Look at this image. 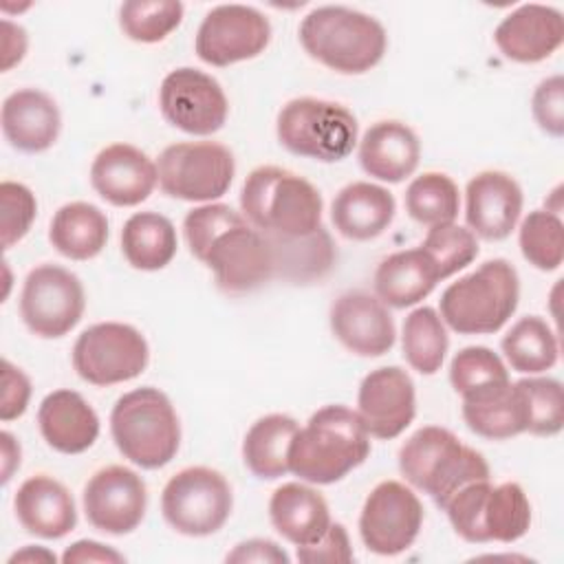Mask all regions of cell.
Instances as JSON below:
<instances>
[{
  "label": "cell",
  "mask_w": 564,
  "mask_h": 564,
  "mask_svg": "<svg viewBox=\"0 0 564 564\" xmlns=\"http://www.w3.org/2000/svg\"><path fill=\"white\" fill-rule=\"evenodd\" d=\"M86 308L79 278L59 264H40L24 278L20 293V317L24 326L44 339L70 333Z\"/></svg>",
  "instance_id": "cell-12"
},
{
  "label": "cell",
  "mask_w": 564,
  "mask_h": 564,
  "mask_svg": "<svg viewBox=\"0 0 564 564\" xmlns=\"http://www.w3.org/2000/svg\"><path fill=\"white\" fill-rule=\"evenodd\" d=\"M0 123L4 139L20 152L48 150L62 130V115L53 97L37 88H20L2 101Z\"/></svg>",
  "instance_id": "cell-24"
},
{
  "label": "cell",
  "mask_w": 564,
  "mask_h": 564,
  "mask_svg": "<svg viewBox=\"0 0 564 564\" xmlns=\"http://www.w3.org/2000/svg\"><path fill=\"white\" fill-rule=\"evenodd\" d=\"M467 427L489 441H505L524 432V408L511 381L463 397Z\"/></svg>",
  "instance_id": "cell-30"
},
{
  "label": "cell",
  "mask_w": 564,
  "mask_h": 564,
  "mask_svg": "<svg viewBox=\"0 0 564 564\" xmlns=\"http://www.w3.org/2000/svg\"><path fill=\"white\" fill-rule=\"evenodd\" d=\"M37 214V200L35 194L24 185L15 181H2L0 183V236H2V249H11L15 242H20Z\"/></svg>",
  "instance_id": "cell-44"
},
{
  "label": "cell",
  "mask_w": 564,
  "mask_h": 564,
  "mask_svg": "<svg viewBox=\"0 0 564 564\" xmlns=\"http://www.w3.org/2000/svg\"><path fill=\"white\" fill-rule=\"evenodd\" d=\"M269 520L284 540L306 546L317 542L330 527V509L317 489L302 482H284L271 494Z\"/></svg>",
  "instance_id": "cell-27"
},
{
  "label": "cell",
  "mask_w": 564,
  "mask_h": 564,
  "mask_svg": "<svg viewBox=\"0 0 564 564\" xmlns=\"http://www.w3.org/2000/svg\"><path fill=\"white\" fill-rule=\"evenodd\" d=\"M0 441H2V482L7 485L13 471L20 467V443L13 438L11 432H2Z\"/></svg>",
  "instance_id": "cell-51"
},
{
  "label": "cell",
  "mask_w": 564,
  "mask_h": 564,
  "mask_svg": "<svg viewBox=\"0 0 564 564\" xmlns=\"http://www.w3.org/2000/svg\"><path fill=\"white\" fill-rule=\"evenodd\" d=\"M48 240L68 260H90L108 242V218L93 203H66L51 218Z\"/></svg>",
  "instance_id": "cell-31"
},
{
  "label": "cell",
  "mask_w": 564,
  "mask_h": 564,
  "mask_svg": "<svg viewBox=\"0 0 564 564\" xmlns=\"http://www.w3.org/2000/svg\"><path fill=\"white\" fill-rule=\"evenodd\" d=\"M394 196L386 187L355 181L335 194L330 220L344 238L364 242L381 236L394 220Z\"/></svg>",
  "instance_id": "cell-26"
},
{
  "label": "cell",
  "mask_w": 564,
  "mask_h": 564,
  "mask_svg": "<svg viewBox=\"0 0 564 564\" xmlns=\"http://www.w3.org/2000/svg\"><path fill=\"white\" fill-rule=\"evenodd\" d=\"M13 509L22 529L44 540H59L77 524V509L70 491L46 474H35L18 487Z\"/></svg>",
  "instance_id": "cell-22"
},
{
  "label": "cell",
  "mask_w": 564,
  "mask_h": 564,
  "mask_svg": "<svg viewBox=\"0 0 564 564\" xmlns=\"http://www.w3.org/2000/svg\"><path fill=\"white\" fill-rule=\"evenodd\" d=\"M176 229L156 212L132 214L121 229V253L139 271H159L176 256Z\"/></svg>",
  "instance_id": "cell-33"
},
{
  "label": "cell",
  "mask_w": 564,
  "mask_h": 564,
  "mask_svg": "<svg viewBox=\"0 0 564 564\" xmlns=\"http://www.w3.org/2000/svg\"><path fill=\"white\" fill-rule=\"evenodd\" d=\"M300 425L289 414L260 416L242 438V460L262 480H275L289 471V447Z\"/></svg>",
  "instance_id": "cell-32"
},
{
  "label": "cell",
  "mask_w": 564,
  "mask_h": 564,
  "mask_svg": "<svg viewBox=\"0 0 564 564\" xmlns=\"http://www.w3.org/2000/svg\"><path fill=\"white\" fill-rule=\"evenodd\" d=\"M399 471L412 487L427 494L438 509L460 487L491 478L485 456L438 425L416 430L401 445Z\"/></svg>",
  "instance_id": "cell-5"
},
{
  "label": "cell",
  "mask_w": 564,
  "mask_h": 564,
  "mask_svg": "<svg viewBox=\"0 0 564 564\" xmlns=\"http://www.w3.org/2000/svg\"><path fill=\"white\" fill-rule=\"evenodd\" d=\"M84 513L88 522L104 533H132L148 509V489L143 478L123 465H108L95 471L84 485Z\"/></svg>",
  "instance_id": "cell-16"
},
{
  "label": "cell",
  "mask_w": 564,
  "mask_h": 564,
  "mask_svg": "<svg viewBox=\"0 0 564 564\" xmlns=\"http://www.w3.org/2000/svg\"><path fill=\"white\" fill-rule=\"evenodd\" d=\"M370 454V436L357 412L324 405L291 441L289 471L311 485H333L359 467Z\"/></svg>",
  "instance_id": "cell-2"
},
{
  "label": "cell",
  "mask_w": 564,
  "mask_h": 564,
  "mask_svg": "<svg viewBox=\"0 0 564 564\" xmlns=\"http://www.w3.org/2000/svg\"><path fill=\"white\" fill-rule=\"evenodd\" d=\"M156 172L159 187L170 198L212 203L231 187L236 159L227 145L216 141H181L159 154Z\"/></svg>",
  "instance_id": "cell-10"
},
{
  "label": "cell",
  "mask_w": 564,
  "mask_h": 564,
  "mask_svg": "<svg viewBox=\"0 0 564 564\" xmlns=\"http://www.w3.org/2000/svg\"><path fill=\"white\" fill-rule=\"evenodd\" d=\"M441 282L438 269L421 249H403L383 258L375 271V293L392 308H408L425 300Z\"/></svg>",
  "instance_id": "cell-28"
},
{
  "label": "cell",
  "mask_w": 564,
  "mask_h": 564,
  "mask_svg": "<svg viewBox=\"0 0 564 564\" xmlns=\"http://www.w3.org/2000/svg\"><path fill=\"white\" fill-rule=\"evenodd\" d=\"M189 253L212 269L216 286L229 295L260 289L275 278L271 242L240 212L225 203H205L185 214Z\"/></svg>",
  "instance_id": "cell-1"
},
{
  "label": "cell",
  "mask_w": 564,
  "mask_h": 564,
  "mask_svg": "<svg viewBox=\"0 0 564 564\" xmlns=\"http://www.w3.org/2000/svg\"><path fill=\"white\" fill-rule=\"evenodd\" d=\"M234 507L227 478L212 467H185L161 491V513L181 535L205 538L223 529Z\"/></svg>",
  "instance_id": "cell-9"
},
{
  "label": "cell",
  "mask_w": 564,
  "mask_h": 564,
  "mask_svg": "<svg viewBox=\"0 0 564 564\" xmlns=\"http://www.w3.org/2000/svg\"><path fill=\"white\" fill-rule=\"evenodd\" d=\"M489 489H491V478L474 480L460 487L456 494H452L449 500L441 507L447 513L452 529L465 542H471V544L489 542L485 533V522H482V511H485Z\"/></svg>",
  "instance_id": "cell-43"
},
{
  "label": "cell",
  "mask_w": 564,
  "mask_h": 564,
  "mask_svg": "<svg viewBox=\"0 0 564 564\" xmlns=\"http://www.w3.org/2000/svg\"><path fill=\"white\" fill-rule=\"evenodd\" d=\"M150 361L141 330L123 322L88 326L73 346V368L86 383L115 386L139 377Z\"/></svg>",
  "instance_id": "cell-11"
},
{
  "label": "cell",
  "mask_w": 564,
  "mask_h": 564,
  "mask_svg": "<svg viewBox=\"0 0 564 564\" xmlns=\"http://www.w3.org/2000/svg\"><path fill=\"white\" fill-rule=\"evenodd\" d=\"M183 11L178 0H128L119 7V26L132 42L156 44L181 24Z\"/></svg>",
  "instance_id": "cell-40"
},
{
  "label": "cell",
  "mask_w": 564,
  "mask_h": 564,
  "mask_svg": "<svg viewBox=\"0 0 564 564\" xmlns=\"http://www.w3.org/2000/svg\"><path fill=\"white\" fill-rule=\"evenodd\" d=\"M419 159V137L403 121H377L359 141V163L364 172L383 183H401L408 178L416 170Z\"/></svg>",
  "instance_id": "cell-25"
},
{
  "label": "cell",
  "mask_w": 564,
  "mask_h": 564,
  "mask_svg": "<svg viewBox=\"0 0 564 564\" xmlns=\"http://www.w3.org/2000/svg\"><path fill=\"white\" fill-rule=\"evenodd\" d=\"M458 209V187L443 172H425L416 176L405 189V212L419 225H449L456 220Z\"/></svg>",
  "instance_id": "cell-36"
},
{
  "label": "cell",
  "mask_w": 564,
  "mask_h": 564,
  "mask_svg": "<svg viewBox=\"0 0 564 564\" xmlns=\"http://www.w3.org/2000/svg\"><path fill=\"white\" fill-rule=\"evenodd\" d=\"M271 42L269 18L247 4H218L205 13L194 48L209 66H231L258 57Z\"/></svg>",
  "instance_id": "cell-15"
},
{
  "label": "cell",
  "mask_w": 564,
  "mask_h": 564,
  "mask_svg": "<svg viewBox=\"0 0 564 564\" xmlns=\"http://www.w3.org/2000/svg\"><path fill=\"white\" fill-rule=\"evenodd\" d=\"M159 108L170 126L194 137L218 132L229 115L223 86L212 75L192 66L174 68L163 77Z\"/></svg>",
  "instance_id": "cell-14"
},
{
  "label": "cell",
  "mask_w": 564,
  "mask_h": 564,
  "mask_svg": "<svg viewBox=\"0 0 564 564\" xmlns=\"http://www.w3.org/2000/svg\"><path fill=\"white\" fill-rule=\"evenodd\" d=\"M55 562V555L51 553V551H46L44 546H24L22 551H18V553H13L11 557H9V562L11 564H15V562Z\"/></svg>",
  "instance_id": "cell-52"
},
{
  "label": "cell",
  "mask_w": 564,
  "mask_h": 564,
  "mask_svg": "<svg viewBox=\"0 0 564 564\" xmlns=\"http://www.w3.org/2000/svg\"><path fill=\"white\" fill-rule=\"evenodd\" d=\"M423 505L419 496L399 480L379 482L366 498L359 513V535L364 546L383 557L408 551L419 538Z\"/></svg>",
  "instance_id": "cell-13"
},
{
  "label": "cell",
  "mask_w": 564,
  "mask_h": 564,
  "mask_svg": "<svg viewBox=\"0 0 564 564\" xmlns=\"http://www.w3.org/2000/svg\"><path fill=\"white\" fill-rule=\"evenodd\" d=\"M352 557L355 553L350 546V538L341 522H330V527L317 542L297 546V560L304 564H319V562L346 564V562H352Z\"/></svg>",
  "instance_id": "cell-46"
},
{
  "label": "cell",
  "mask_w": 564,
  "mask_h": 564,
  "mask_svg": "<svg viewBox=\"0 0 564 564\" xmlns=\"http://www.w3.org/2000/svg\"><path fill=\"white\" fill-rule=\"evenodd\" d=\"M498 51L520 64H535L551 57L564 42V18L555 7L522 4L494 31Z\"/></svg>",
  "instance_id": "cell-21"
},
{
  "label": "cell",
  "mask_w": 564,
  "mask_h": 564,
  "mask_svg": "<svg viewBox=\"0 0 564 564\" xmlns=\"http://www.w3.org/2000/svg\"><path fill=\"white\" fill-rule=\"evenodd\" d=\"M242 216L271 236H306L322 227V194L304 176L260 165L249 172L240 189Z\"/></svg>",
  "instance_id": "cell-4"
},
{
  "label": "cell",
  "mask_w": 564,
  "mask_h": 564,
  "mask_svg": "<svg viewBox=\"0 0 564 564\" xmlns=\"http://www.w3.org/2000/svg\"><path fill=\"white\" fill-rule=\"evenodd\" d=\"M482 522L489 542L511 544L524 538L531 527V502L524 489L518 482L491 485Z\"/></svg>",
  "instance_id": "cell-37"
},
{
  "label": "cell",
  "mask_w": 564,
  "mask_h": 564,
  "mask_svg": "<svg viewBox=\"0 0 564 564\" xmlns=\"http://www.w3.org/2000/svg\"><path fill=\"white\" fill-rule=\"evenodd\" d=\"M31 399V381L22 368L2 359V394H0V419L13 421L26 412Z\"/></svg>",
  "instance_id": "cell-47"
},
{
  "label": "cell",
  "mask_w": 564,
  "mask_h": 564,
  "mask_svg": "<svg viewBox=\"0 0 564 564\" xmlns=\"http://www.w3.org/2000/svg\"><path fill=\"white\" fill-rule=\"evenodd\" d=\"M62 562L64 564H79V562H126V557L115 551L112 546H106L101 542H95V540H77L73 542L64 555H62Z\"/></svg>",
  "instance_id": "cell-49"
},
{
  "label": "cell",
  "mask_w": 564,
  "mask_h": 564,
  "mask_svg": "<svg viewBox=\"0 0 564 564\" xmlns=\"http://www.w3.org/2000/svg\"><path fill=\"white\" fill-rule=\"evenodd\" d=\"M264 236L271 242L275 278L295 284H308L319 282L335 267L337 249L324 227L306 236Z\"/></svg>",
  "instance_id": "cell-29"
},
{
  "label": "cell",
  "mask_w": 564,
  "mask_h": 564,
  "mask_svg": "<svg viewBox=\"0 0 564 564\" xmlns=\"http://www.w3.org/2000/svg\"><path fill=\"white\" fill-rule=\"evenodd\" d=\"M40 434L59 454H82L99 436V416L93 405L75 390L59 388L48 392L37 408Z\"/></svg>",
  "instance_id": "cell-23"
},
{
  "label": "cell",
  "mask_w": 564,
  "mask_h": 564,
  "mask_svg": "<svg viewBox=\"0 0 564 564\" xmlns=\"http://www.w3.org/2000/svg\"><path fill=\"white\" fill-rule=\"evenodd\" d=\"M520 183L500 170H485L469 178L465 187V220L474 236L482 240H505L522 214Z\"/></svg>",
  "instance_id": "cell-19"
},
{
  "label": "cell",
  "mask_w": 564,
  "mask_h": 564,
  "mask_svg": "<svg viewBox=\"0 0 564 564\" xmlns=\"http://www.w3.org/2000/svg\"><path fill=\"white\" fill-rule=\"evenodd\" d=\"M2 29V70H9L11 66L20 64L26 53V31L20 24H13L9 20L0 22Z\"/></svg>",
  "instance_id": "cell-50"
},
{
  "label": "cell",
  "mask_w": 564,
  "mask_h": 564,
  "mask_svg": "<svg viewBox=\"0 0 564 564\" xmlns=\"http://www.w3.org/2000/svg\"><path fill=\"white\" fill-rule=\"evenodd\" d=\"M227 562H275V564H289V555L282 546H278L273 540L264 538H251L234 546L231 553L225 557Z\"/></svg>",
  "instance_id": "cell-48"
},
{
  "label": "cell",
  "mask_w": 564,
  "mask_h": 564,
  "mask_svg": "<svg viewBox=\"0 0 564 564\" xmlns=\"http://www.w3.org/2000/svg\"><path fill=\"white\" fill-rule=\"evenodd\" d=\"M156 183V163L130 143L106 145L90 165L93 189L115 207H134L143 203Z\"/></svg>",
  "instance_id": "cell-20"
},
{
  "label": "cell",
  "mask_w": 564,
  "mask_h": 564,
  "mask_svg": "<svg viewBox=\"0 0 564 564\" xmlns=\"http://www.w3.org/2000/svg\"><path fill=\"white\" fill-rule=\"evenodd\" d=\"M421 249L438 269L441 280H445L476 260L478 240L467 227L449 223L430 227L425 240L421 242Z\"/></svg>",
  "instance_id": "cell-42"
},
{
  "label": "cell",
  "mask_w": 564,
  "mask_h": 564,
  "mask_svg": "<svg viewBox=\"0 0 564 564\" xmlns=\"http://www.w3.org/2000/svg\"><path fill=\"white\" fill-rule=\"evenodd\" d=\"M117 449L141 469L165 467L178 452L181 423L165 392L152 386L121 394L110 412Z\"/></svg>",
  "instance_id": "cell-7"
},
{
  "label": "cell",
  "mask_w": 564,
  "mask_h": 564,
  "mask_svg": "<svg viewBox=\"0 0 564 564\" xmlns=\"http://www.w3.org/2000/svg\"><path fill=\"white\" fill-rule=\"evenodd\" d=\"M403 357L421 375H436L445 361L449 337L441 315L432 306L414 308L403 322Z\"/></svg>",
  "instance_id": "cell-35"
},
{
  "label": "cell",
  "mask_w": 564,
  "mask_h": 564,
  "mask_svg": "<svg viewBox=\"0 0 564 564\" xmlns=\"http://www.w3.org/2000/svg\"><path fill=\"white\" fill-rule=\"evenodd\" d=\"M357 119L346 106L317 97L286 101L275 121L282 148L322 163L344 161L357 145Z\"/></svg>",
  "instance_id": "cell-8"
},
{
  "label": "cell",
  "mask_w": 564,
  "mask_h": 564,
  "mask_svg": "<svg viewBox=\"0 0 564 564\" xmlns=\"http://www.w3.org/2000/svg\"><path fill=\"white\" fill-rule=\"evenodd\" d=\"M531 112L535 123L551 137L564 134V77L553 75L542 79L531 97Z\"/></svg>",
  "instance_id": "cell-45"
},
{
  "label": "cell",
  "mask_w": 564,
  "mask_h": 564,
  "mask_svg": "<svg viewBox=\"0 0 564 564\" xmlns=\"http://www.w3.org/2000/svg\"><path fill=\"white\" fill-rule=\"evenodd\" d=\"M518 245L529 264L540 271H555L564 260V225L557 212L533 209L522 220Z\"/></svg>",
  "instance_id": "cell-39"
},
{
  "label": "cell",
  "mask_w": 564,
  "mask_h": 564,
  "mask_svg": "<svg viewBox=\"0 0 564 564\" xmlns=\"http://www.w3.org/2000/svg\"><path fill=\"white\" fill-rule=\"evenodd\" d=\"M518 300L516 267L505 258H494L443 291L438 315L458 335H491L509 322Z\"/></svg>",
  "instance_id": "cell-6"
},
{
  "label": "cell",
  "mask_w": 564,
  "mask_h": 564,
  "mask_svg": "<svg viewBox=\"0 0 564 564\" xmlns=\"http://www.w3.org/2000/svg\"><path fill=\"white\" fill-rule=\"evenodd\" d=\"M524 408V432L555 436L564 427L562 383L551 377H527L513 383Z\"/></svg>",
  "instance_id": "cell-38"
},
{
  "label": "cell",
  "mask_w": 564,
  "mask_h": 564,
  "mask_svg": "<svg viewBox=\"0 0 564 564\" xmlns=\"http://www.w3.org/2000/svg\"><path fill=\"white\" fill-rule=\"evenodd\" d=\"M509 370L502 364L500 355H496L487 346H465L452 357L449 364V383L460 394L467 397L482 388L507 383Z\"/></svg>",
  "instance_id": "cell-41"
},
{
  "label": "cell",
  "mask_w": 564,
  "mask_h": 564,
  "mask_svg": "<svg viewBox=\"0 0 564 564\" xmlns=\"http://www.w3.org/2000/svg\"><path fill=\"white\" fill-rule=\"evenodd\" d=\"M505 359L516 372L540 375L557 364V337L538 315L520 317L500 341Z\"/></svg>",
  "instance_id": "cell-34"
},
{
  "label": "cell",
  "mask_w": 564,
  "mask_h": 564,
  "mask_svg": "<svg viewBox=\"0 0 564 564\" xmlns=\"http://www.w3.org/2000/svg\"><path fill=\"white\" fill-rule=\"evenodd\" d=\"M297 33L302 48L315 62L341 75L368 73L388 48L386 29L377 18L341 4L308 11Z\"/></svg>",
  "instance_id": "cell-3"
},
{
  "label": "cell",
  "mask_w": 564,
  "mask_h": 564,
  "mask_svg": "<svg viewBox=\"0 0 564 564\" xmlns=\"http://www.w3.org/2000/svg\"><path fill=\"white\" fill-rule=\"evenodd\" d=\"M330 330L335 339L359 357H381L397 339L388 306L366 291H346L330 304Z\"/></svg>",
  "instance_id": "cell-18"
},
{
  "label": "cell",
  "mask_w": 564,
  "mask_h": 564,
  "mask_svg": "<svg viewBox=\"0 0 564 564\" xmlns=\"http://www.w3.org/2000/svg\"><path fill=\"white\" fill-rule=\"evenodd\" d=\"M355 412L368 436L381 441L397 438L416 414L412 377L399 366H381L370 370L359 383Z\"/></svg>",
  "instance_id": "cell-17"
}]
</instances>
